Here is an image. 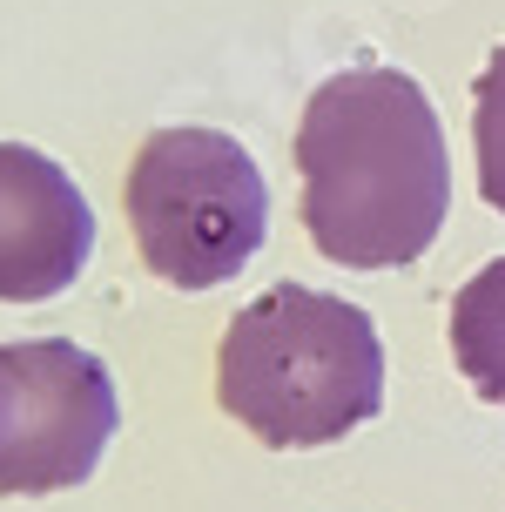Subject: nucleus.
Instances as JSON below:
<instances>
[{
	"mask_svg": "<svg viewBox=\"0 0 505 512\" xmlns=\"http://www.w3.org/2000/svg\"><path fill=\"white\" fill-rule=\"evenodd\" d=\"M303 230L344 270H404L452 209V155L438 108L398 68L330 75L297 122Z\"/></svg>",
	"mask_w": 505,
	"mask_h": 512,
	"instance_id": "nucleus-1",
	"label": "nucleus"
},
{
	"mask_svg": "<svg viewBox=\"0 0 505 512\" xmlns=\"http://www.w3.org/2000/svg\"><path fill=\"white\" fill-rule=\"evenodd\" d=\"M223 411L277 452L337 445L384 405V344L371 310L310 283H270L229 317L216 351Z\"/></svg>",
	"mask_w": 505,
	"mask_h": 512,
	"instance_id": "nucleus-2",
	"label": "nucleus"
},
{
	"mask_svg": "<svg viewBox=\"0 0 505 512\" xmlns=\"http://www.w3.org/2000/svg\"><path fill=\"white\" fill-rule=\"evenodd\" d=\"M128 230L169 290L243 277L270 236V189L223 128H155L128 169Z\"/></svg>",
	"mask_w": 505,
	"mask_h": 512,
	"instance_id": "nucleus-3",
	"label": "nucleus"
},
{
	"mask_svg": "<svg viewBox=\"0 0 505 512\" xmlns=\"http://www.w3.org/2000/svg\"><path fill=\"white\" fill-rule=\"evenodd\" d=\"M122 425L115 378L68 337L0 344V492L41 499L95 479Z\"/></svg>",
	"mask_w": 505,
	"mask_h": 512,
	"instance_id": "nucleus-4",
	"label": "nucleus"
},
{
	"mask_svg": "<svg viewBox=\"0 0 505 512\" xmlns=\"http://www.w3.org/2000/svg\"><path fill=\"white\" fill-rule=\"evenodd\" d=\"M95 256V209L54 155L0 142V304H48Z\"/></svg>",
	"mask_w": 505,
	"mask_h": 512,
	"instance_id": "nucleus-5",
	"label": "nucleus"
},
{
	"mask_svg": "<svg viewBox=\"0 0 505 512\" xmlns=\"http://www.w3.org/2000/svg\"><path fill=\"white\" fill-rule=\"evenodd\" d=\"M452 358L485 405H505V256H492L452 297Z\"/></svg>",
	"mask_w": 505,
	"mask_h": 512,
	"instance_id": "nucleus-6",
	"label": "nucleus"
},
{
	"mask_svg": "<svg viewBox=\"0 0 505 512\" xmlns=\"http://www.w3.org/2000/svg\"><path fill=\"white\" fill-rule=\"evenodd\" d=\"M472 149H479V189L485 203L505 216V41L492 48L479 88H472Z\"/></svg>",
	"mask_w": 505,
	"mask_h": 512,
	"instance_id": "nucleus-7",
	"label": "nucleus"
}]
</instances>
